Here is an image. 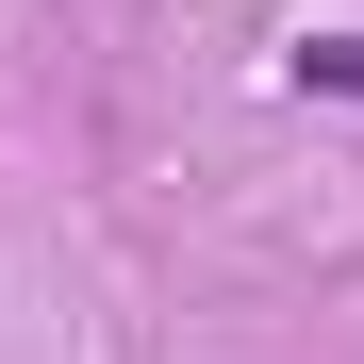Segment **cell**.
<instances>
[{
	"label": "cell",
	"mask_w": 364,
	"mask_h": 364,
	"mask_svg": "<svg viewBox=\"0 0 364 364\" xmlns=\"http://www.w3.org/2000/svg\"><path fill=\"white\" fill-rule=\"evenodd\" d=\"M298 100H364V33H298Z\"/></svg>",
	"instance_id": "obj_1"
}]
</instances>
